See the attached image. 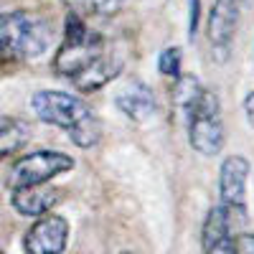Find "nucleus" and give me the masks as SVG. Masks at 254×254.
<instances>
[{"mask_svg": "<svg viewBox=\"0 0 254 254\" xmlns=\"http://www.w3.org/2000/svg\"><path fill=\"white\" fill-rule=\"evenodd\" d=\"M125 59L107 36L92 31L76 13H66L64 41L54 56V71L79 92H97L122 71Z\"/></svg>", "mask_w": 254, "mask_h": 254, "instance_id": "obj_1", "label": "nucleus"}, {"mask_svg": "<svg viewBox=\"0 0 254 254\" xmlns=\"http://www.w3.org/2000/svg\"><path fill=\"white\" fill-rule=\"evenodd\" d=\"M176 102L186 117L188 142L201 155H219L226 132L221 117V102L216 92L206 89L196 76H178L176 79Z\"/></svg>", "mask_w": 254, "mask_h": 254, "instance_id": "obj_2", "label": "nucleus"}, {"mask_svg": "<svg viewBox=\"0 0 254 254\" xmlns=\"http://www.w3.org/2000/svg\"><path fill=\"white\" fill-rule=\"evenodd\" d=\"M31 107L41 122L64 130L76 147H94L102 137V122L81 97L69 92H36Z\"/></svg>", "mask_w": 254, "mask_h": 254, "instance_id": "obj_3", "label": "nucleus"}, {"mask_svg": "<svg viewBox=\"0 0 254 254\" xmlns=\"http://www.w3.org/2000/svg\"><path fill=\"white\" fill-rule=\"evenodd\" d=\"M51 44V23L31 10L0 13V64H23L44 56Z\"/></svg>", "mask_w": 254, "mask_h": 254, "instance_id": "obj_4", "label": "nucleus"}, {"mask_svg": "<svg viewBox=\"0 0 254 254\" xmlns=\"http://www.w3.org/2000/svg\"><path fill=\"white\" fill-rule=\"evenodd\" d=\"M74 158L61 153V150H36L20 155L8 173V186L20 188V186H36V183H49L51 178L69 173L74 168Z\"/></svg>", "mask_w": 254, "mask_h": 254, "instance_id": "obj_5", "label": "nucleus"}, {"mask_svg": "<svg viewBox=\"0 0 254 254\" xmlns=\"http://www.w3.org/2000/svg\"><path fill=\"white\" fill-rule=\"evenodd\" d=\"M252 165L244 155H229L219 168V193L221 203L237 214H247V181Z\"/></svg>", "mask_w": 254, "mask_h": 254, "instance_id": "obj_6", "label": "nucleus"}, {"mask_svg": "<svg viewBox=\"0 0 254 254\" xmlns=\"http://www.w3.org/2000/svg\"><path fill=\"white\" fill-rule=\"evenodd\" d=\"M69 242V221L59 214H44L36 216V224L26 231L23 249L36 254H59L66 249Z\"/></svg>", "mask_w": 254, "mask_h": 254, "instance_id": "obj_7", "label": "nucleus"}, {"mask_svg": "<svg viewBox=\"0 0 254 254\" xmlns=\"http://www.w3.org/2000/svg\"><path fill=\"white\" fill-rule=\"evenodd\" d=\"M247 214H237V211L226 208L224 203H216L214 208L206 214L203 229H201V249L206 254H216V252H226L229 254V242L237 234V221L247 224Z\"/></svg>", "mask_w": 254, "mask_h": 254, "instance_id": "obj_8", "label": "nucleus"}, {"mask_svg": "<svg viewBox=\"0 0 254 254\" xmlns=\"http://www.w3.org/2000/svg\"><path fill=\"white\" fill-rule=\"evenodd\" d=\"M242 3L244 0H216L208 15V38L214 54L219 61H226L231 41L239 28V15H242Z\"/></svg>", "mask_w": 254, "mask_h": 254, "instance_id": "obj_9", "label": "nucleus"}, {"mask_svg": "<svg viewBox=\"0 0 254 254\" xmlns=\"http://www.w3.org/2000/svg\"><path fill=\"white\" fill-rule=\"evenodd\" d=\"M64 201V190L51 188L46 183H36V186H20L13 188V208L20 216H44L54 206Z\"/></svg>", "mask_w": 254, "mask_h": 254, "instance_id": "obj_10", "label": "nucleus"}, {"mask_svg": "<svg viewBox=\"0 0 254 254\" xmlns=\"http://www.w3.org/2000/svg\"><path fill=\"white\" fill-rule=\"evenodd\" d=\"M117 110L132 122H147L158 115V102L150 87H145L142 81H130L127 87H122L115 97Z\"/></svg>", "mask_w": 254, "mask_h": 254, "instance_id": "obj_11", "label": "nucleus"}, {"mask_svg": "<svg viewBox=\"0 0 254 254\" xmlns=\"http://www.w3.org/2000/svg\"><path fill=\"white\" fill-rule=\"evenodd\" d=\"M33 130L31 125L15 117H0V160L8 158L10 153L20 150L28 140H31Z\"/></svg>", "mask_w": 254, "mask_h": 254, "instance_id": "obj_12", "label": "nucleus"}, {"mask_svg": "<svg viewBox=\"0 0 254 254\" xmlns=\"http://www.w3.org/2000/svg\"><path fill=\"white\" fill-rule=\"evenodd\" d=\"M69 13H76L79 18H99V15H112L117 13L127 0H61Z\"/></svg>", "mask_w": 254, "mask_h": 254, "instance_id": "obj_13", "label": "nucleus"}, {"mask_svg": "<svg viewBox=\"0 0 254 254\" xmlns=\"http://www.w3.org/2000/svg\"><path fill=\"white\" fill-rule=\"evenodd\" d=\"M181 66H183V54L178 46H168L160 51L158 56V71L168 79H178L181 76Z\"/></svg>", "mask_w": 254, "mask_h": 254, "instance_id": "obj_14", "label": "nucleus"}, {"mask_svg": "<svg viewBox=\"0 0 254 254\" xmlns=\"http://www.w3.org/2000/svg\"><path fill=\"white\" fill-rule=\"evenodd\" d=\"M254 254V234H249V231H237L234 237H231L229 242V254Z\"/></svg>", "mask_w": 254, "mask_h": 254, "instance_id": "obj_15", "label": "nucleus"}, {"mask_svg": "<svg viewBox=\"0 0 254 254\" xmlns=\"http://www.w3.org/2000/svg\"><path fill=\"white\" fill-rule=\"evenodd\" d=\"M198 5H201V0H190V15H188V36L190 38L198 31Z\"/></svg>", "mask_w": 254, "mask_h": 254, "instance_id": "obj_16", "label": "nucleus"}, {"mask_svg": "<svg viewBox=\"0 0 254 254\" xmlns=\"http://www.w3.org/2000/svg\"><path fill=\"white\" fill-rule=\"evenodd\" d=\"M244 115H247V122H249V127H254V89L247 94V99H244Z\"/></svg>", "mask_w": 254, "mask_h": 254, "instance_id": "obj_17", "label": "nucleus"}]
</instances>
